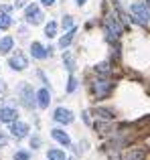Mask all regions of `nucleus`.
Here are the masks:
<instances>
[{
	"mask_svg": "<svg viewBox=\"0 0 150 160\" xmlns=\"http://www.w3.org/2000/svg\"><path fill=\"white\" fill-rule=\"evenodd\" d=\"M93 71H95L98 77H110L112 75V65L108 61H102V63H98V65L93 67Z\"/></svg>",
	"mask_w": 150,
	"mask_h": 160,
	"instance_id": "f8f14e48",
	"label": "nucleus"
},
{
	"mask_svg": "<svg viewBox=\"0 0 150 160\" xmlns=\"http://www.w3.org/2000/svg\"><path fill=\"white\" fill-rule=\"evenodd\" d=\"M41 2H43L45 6H53V4H55V0H41Z\"/></svg>",
	"mask_w": 150,
	"mask_h": 160,
	"instance_id": "bb28decb",
	"label": "nucleus"
},
{
	"mask_svg": "<svg viewBox=\"0 0 150 160\" xmlns=\"http://www.w3.org/2000/svg\"><path fill=\"white\" fill-rule=\"evenodd\" d=\"M130 14H132V20L136 24H140V27H148L150 24V6L146 2H132Z\"/></svg>",
	"mask_w": 150,
	"mask_h": 160,
	"instance_id": "f03ea898",
	"label": "nucleus"
},
{
	"mask_svg": "<svg viewBox=\"0 0 150 160\" xmlns=\"http://www.w3.org/2000/svg\"><path fill=\"white\" fill-rule=\"evenodd\" d=\"M45 35H47L49 39L57 37V22H55V20H49V22H47V27H45Z\"/></svg>",
	"mask_w": 150,
	"mask_h": 160,
	"instance_id": "6ab92c4d",
	"label": "nucleus"
},
{
	"mask_svg": "<svg viewBox=\"0 0 150 160\" xmlns=\"http://www.w3.org/2000/svg\"><path fill=\"white\" fill-rule=\"evenodd\" d=\"M12 45H14V41H12V37H4V39H0V53H8L12 49Z\"/></svg>",
	"mask_w": 150,
	"mask_h": 160,
	"instance_id": "dca6fc26",
	"label": "nucleus"
},
{
	"mask_svg": "<svg viewBox=\"0 0 150 160\" xmlns=\"http://www.w3.org/2000/svg\"><path fill=\"white\" fill-rule=\"evenodd\" d=\"M39 144H41L39 138H32V140H31V146H39Z\"/></svg>",
	"mask_w": 150,
	"mask_h": 160,
	"instance_id": "cd10ccee",
	"label": "nucleus"
},
{
	"mask_svg": "<svg viewBox=\"0 0 150 160\" xmlns=\"http://www.w3.org/2000/svg\"><path fill=\"white\" fill-rule=\"evenodd\" d=\"M10 132H12V136H14L16 140H22V138L28 134V126L24 124V122L16 120V122H12V124H10Z\"/></svg>",
	"mask_w": 150,
	"mask_h": 160,
	"instance_id": "0eeeda50",
	"label": "nucleus"
},
{
	"mask_svg": "<svg viewBox=\"0 0 150 160\" xmlns=\"http://www.w3.org/2000/svg\"><path fill=\"white\" fill-rule=\"evenodd\" d=\"M89 89H91V93H93L95 99H106L108 95L114 91V81L108 79V77H98V79L91 81Z\"/></svg>",
	"mask_w": 150,
	"mask_h": 160,
	"instance_id": "f257e3e1",
	"label": "nucleus"
},
{
	"mask_svg": "<svg viewBox=\"0 0 150 160\" xmlns=\"http://www.w3.org/2000/svg\"><path fill=\"white\" fill-rule=\"evenodd\" d=\"M8 65H10L14 71H24L28 67V59L24 57L22 53H16V55H12V57L8 59Z\"/></svg>",
	"mask_w": 150,
	"mask_h": 160,
	"instance_id": "423d86ee",
	"label": "nucleus"
},
{
	"mask_svg": "<svg viewBox=\"0 0 150 160\" xmlns=\"http://www.w3.org/2000/svg\"><path fill=\"white\" fill-rule=\"evenodd\" d=\"M75 32H77V28L73 27L71 31H67L63 37H61V39H59V47H61V49H67L69 45L73 43V39H75Z\"/></svg>",
	"mask_w": 150,
	"mask_h": 160,
	"instance_id": "ddd939ff",
	"label": "nucleus"
},
{
	"mask_svg": "<svg viewBox=\"0 0 150 160\" xmlns=\"http://www.w3.org/2000/svg\"><path fill=\"white\" fill-rule=\"evenodd\" d=\"M63 63H65V67H67V71H75V59H73V55L69 53V51H65L63 53Z\"/></svg>",
	"mask_w": 150,
	"mask_h": 160,
	"instance_id": "a211bd4d",
	"label": "nucleus"
},
{
	"mask_svg": "<svg viewBox=\"0 0 150 160\" xmlns=\"http://www.w3.org/2000/svg\"><path fill=\"white\" fill-rule=\"evenodd\" d=\"M73 27H75V24H73V18H71V16H63V28L71 31Z\"/></svg>",
	"mask_w": 150,
	"mask_h": 160,
	"instance_id": "4be33fe9",
	"label": "nucleus"
},
{
	"mask_svg": "<svg viewBox=\"0 0 150 160\" xmlns=\"http://www.w3.org/2000/svg\"><path fill=\"white\" fill-rule=\"evenodd\" d=\"M28 158H31L28 152H16L14 154V160H28Z\"/></svg>",
	"mask_w": 150,
	"mask_h": 160,
	"instance_id": "5701e85b",
	"label": "nucleus"
},
{
	"mask_svg": "<svg viewBox=\"0 0 150 160\" xmlns=\"http://www.w3.org/2000/svg\"><path fill=\"white\" fill-rule=\"evenodd\" d=\"M51 51H53L51 47L45 49L41 43H32L31 45V53H32V57H35V59H47L49 55H51Z\"/></svg>",
	"mask_w": 150,
	"mask_h": 160,
	"instance_id": "6e6552de",
	"label": "nucleus"
},
{
	"mask_svg": "<svg viewBox=\"0 0 150 160\" xmlns=\"http://www.w3.org/2000/svg\"><path fill=\"white\" fill-rule=\"evenodd\" d=\"M146 4H148V6H150V0H146Z\"/></svg>",
	"mask_w": 150,
	"mask_h": 160,
	"instance_id": "c756f323",
	"label": "nucleus"
},
{
	"mask_svg": "<svg viewBox=\"0 0 150 160\" xmlns=\"http://www.w3.org/2000/svg\"><path fill=\"white\" fill-rule=\"evenodd\" d=\"M53 120L55 122H59V124H71V122L75 120V116H73V112L71 109H67V108H57L55 109V113H53Z\"/></svg>",
	"mask_w": 150,
	"mask_h": 160,
	"instance_id": "39448f33",
	"label": "nucleus"
},
{
	"mask_svg": "<svg viewBox=\"0 0 150 160\" xmlns=\"http://www.w3.org/2000/svg\"><path fill=\"white\" fill-rule=\"evenodd\" d=\"M16 109L14 108H0V122H6V124H12L16 122Z\"/></svg>",
	"mask_w": 150,
	"mask_h": 160,
	"instance_id": "9b49d317",
	"label": "nucleus"
},
{
	"mask_svg": "<svg viewBox=\"0 0 150 160\" xmlns=\"http://www.w3.org/2000/svg\"><path fill=\"white\" fill-rule=\"evenodd\" d=\"M18 93H20V99H22L24 108H32V106H35V98H37V95L32 93V87L28 85V83H22V85H20Z\"/></svg>",
	"mask_w": 150,
	"mask_h": 160,
	"instance_id": "20e7f679",
	"label": "nucleus"
},
{
	"mask_svg": "<svg viewBox=\"0 0 150 160\" xmlns=\"http://www.w3.org/2000/svg\"><path fill=\"white\" fill-rule=\"evenodd\" d=\"M51 136H53V140H57L59 144H63V146H71V138H69V134H67V132H63V130H59V128L51 130Z\"/></svg>",
	"mask_w": 150,
	"mask_h": 160,
	"instance_id": "9d476101",
	"label": "nucleus"
},
{
	"mask_svg": "<svg viewBox=\"0 0 150 160\" xmlns=\"http://www.w3.org/2000/svg\"><path fill=\"white\" fill-rule=\"evenodd\" d=\"M49 103H51V93H49L47 87H43V89L37 91V106L41 109H45V108H49Z\"/></svg>",
	"mask_w": 150,
	"mask_h": 160,
	"instance_id": "1a4fd4ad",
	"label": "nucleus"
},
{
	"mask_svg": "<svg viewBox=\"0 0 150 160\" xmlns=\"http://www.w3.org/2000/svg\"><path fill=\"white\" fill-rule=\"evenodd\" d=\"M10 24H12L10 14H8V12H2V14H0V28H8Z\"/></svg>",
	"mask_w": 150,
	"mask_h": 160,
	"instance_id": "aec40b11",
	"label": "nucleus"
},
{
	"mask_svg": "<svg viewBox=\"0 0 150 160\" xmlns=\"http://www.w3.org/2000/svg\"><path fill=\"white\" fill-rule=\"evenodd\" d=\"M93 113L98 116V120H102V122H112L114 120V112H112V109H106V108H95Z\"/></svg>",
	"mask_w": 150,
	"mask_h": 160,
	"instance_id": "4468645a",
	"label": "nucleus"
},
{
	"mask_svg": "<svg viewBox=\"0 0 150 160\" xmlns=\"http://www.w3.org/2000/svg\"><path fill=\"white\" fill-rule=\"evenodd\" d=\"M24 2H27V0H16V2H14V8H22Z\"/></svg>",
	"mask_w": 150,
	"mask_h": 160,
	"instance_id": "a878e982",
	"label": "nucleus"
},
{
	"mask_svg": "<svg viewBox=\"0 0 150 160\" xmlns=\"http://www.w3.org/2000/svg\"><path fill=\"white\" fill-rule=\"evenodd\" d=\"M83 120H85V124H87V126L91 124V120H89V112H83Z\"/></svg>",
	"mask_w": 150,
	"mask_h": 160,
	"instance_id": "b1692460",
	"label": "nucleus"
},
{
	"mask_svg": "<svg viewBox=\"0 0 150 160\" xmlns=\"http://www.w3.org/2000/svg\"><path fill=\"white\" fill-rule=\"evenodd\" d=\"M24 18H27L28 24H41V20H43V12H41V8L32 2V4H28L27 10H24Z\"/></svg>",
	"mask_w": 150,
	"mask_h": 160,
	"instance_id": "7ed1b4c3",
	"label": "nucleus"
},
{
	"mask_svg": "<svg viewBox=\"0 0 150 160\" xmlns=\"http://www.w3.org/2000/svg\"><path fill=\"white\" fill-rule=\"evenodd\" d=\"M71 160H73V158H71Z\"/></svg>",
	"mask_w": 150,
	"mask_h": 160,
	"instance_id": "7c9ffc66",
	"label": "nucleus"
},
{
	"mask_svg": "<svg viewBox=\"0 0 150 160\" xmlns=\"http://www.w3.org/2000/svg\"><path fill=\"white\" fill-rule=\"evenodd\" d=\"M85 2H87V0H77V4H79V6H83Z\"/></svg>",
	"mask_w": 150,
	"mask_h": 160,
	"instance_id": "c85d7f7f",
	"label": "nucleus"
},
{
	"mask_svg": "<svg viewBox=\"0 0 150 160\" xmlns=\"http://www.w3.org/2000/svg\"><path fill=\"white\" fill-rule=\"evenodd\" d=\"M6 142H8V140H6V136L0 132V146H6Z\"/></svg>",
	"mask_w": 150,
	"mask_h": 160,
	"instance_id": "393cba45",
	"label": "nucleus"
},
{
	"mask_svg": "<svg viewBox=\"0 0 150 160\" xmlns=\"http://www.w3.org/2000/svg\"><path fill=\"white\" fill-rule=\"evenodd\" d=\"M142 156H144L142 150H130V152H126V154H120L116 160H142Z\"/></svg>",
	"mask_w": 150,
	"mask_h": 160,
	"instance_id": "2eb2a0df",
	"label": "nucleus"
},
{
	"mask_svg": "<svg viewBox=\"0 0 150 160\" xmlns=\"http://www.w3.org/2000/svg\"><path fill=\"white\" fill-rule=\"evenodd\" d=\"M47 158L49 160H67V158H65V152H63V150H59V148H51L47 152Z\"/></svg>",
	"mask_w": 150,
	"mask_h": 160,
	"instance_id": "f3484780",
	"label": "nucleus"
},
{
	"mask_svg": "<svg viewBox=\"0 0 150 160\" xmlns=\"http://www.w3.org/2000/svg\"><path fill=\"white\" fill-rule=\"evenodd\" d=\"M75 89H77V79L71 75V77H69V81H67V93H73Z\"/></svg>",
	"mask_w": 150,
	"mask_h": 160,
	"instance_id": "412c9836",
	"label": "nucleus"
}]
</instances>
